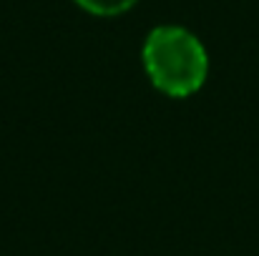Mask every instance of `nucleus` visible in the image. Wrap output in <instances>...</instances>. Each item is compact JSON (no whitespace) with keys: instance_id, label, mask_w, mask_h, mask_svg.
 <instances>
[{"instance_id":"f03ea898","label":"nucleus","mask_w":259,"mask_h":256,"mask_svg":"<svg viewBox=\"0 0 259 256\" xmlns=\"http://www.w3.org/2000/svg\"><path fill=\"white\" fill-rule=\"evenodd\" d=\"M78 8H83L91 15L98 18H113V15H123L128 13L139 0H73Z\"/></svg>"},{"instance_id":"f257e3e1","label":"nucleus","mask_w":259,"mask_h":256,"mask_svg":"<svg viewBox=\"0 0 259 256\" xmlns=\"http://www.w3.org/2000/svg\"><path fill=\"white\" fill-rule=\"evenodd\" d=\"M141 63L151 85L169 98H189L209 78V53L199 35L184 25H156L149 30Z\"/></svg>"}]
</instances>
